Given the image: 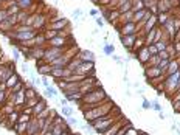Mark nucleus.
I'll use <instances>...</instances> for the list:
<instances>
[{
    "label": "nucleus",
    "mask_w": 180,
    "mask_h": 135,
    "mask_svg": "<svg viewBox=\"0 0 180 135\" xmlns=\"http://www.w3.org/2000/svg\"><path fill=\"white\" fill-rule=\"evenodd\" d=\"M107 99H110V98L106 95L104 88H102V87H98L96 90L93 88V90H90L89 93H86V95L82 96V106H90V104H101L102 101H107Z\"/></svg>",
    "instance_id": "nucleus-1"
},
{
    "label": "nucleus",
    "mask_w": 180,
    "mask_h": 135,
    "mask_svg": "<svg viewBox=\"0 0 180 135\" xmlns=\"http://www.w3.org/2000/svg\"><path fill=\"white\" fill-rule=\"evenodd\" d=\"M64 51H65V48H58V47H50V48H47V50H45V56H44V61L50 64L51 61H55V59L61 58V56L64 54Z\"/></svg>",
    "instance_id": "nucleus-2"
},
{
    "label": "nucleus",
    "mask_w": 180,
    "mask_h": 135,
    "mask_svg": "<svg viewBox=\"0 0 180 135\" xmlns=\"http://www.w3.org/2000/svg\"><path fill=\"white\" fill-rule=\"evenodd\" d=\"M144 75H146V79H157V78L163 76V72L157 65H152V67H146L144 69Z\"/></svg>",
    "instance_id": "nucleus-3"
},
{
    "label": "nucleus",
    "mask_w": 180,
    "mask_h": 135,
    "mask_svg": "<svg viewBox=\"0 0 180 135\" xmlns=\"http://www.w3.org/2000/svg\"><path fill=\"white\" fill-rule=\"evenodd\" d=\"M175 3H178V0H160V2L157 3V11L159 13H169L174 6H175Z\"/></svg>",
    "instance_id": "nucleus-4"
},
{
    "label": "nucleus",
    "mask_w": 180,
    "mask_h": 135,
    "mask_svg": "<svg viewBox=\"0 0 180 135\" xmlns=\"http://www.w3.org/2000/svg\"><path fill=\"white\" fill-rule=\"evenodd\" d=\"M120 39H121V42H123V47H124V50H132V47H134V43H135V40H137V36L135 34H127V36H120Z\"/></svg>",
    "instance_id": "nucleus-5"
},
{
    "label": "nucleus",
    "mask_w": 180,
    "mask_h": 135,
    "mask_svg": "<svg viewBox=\"0 0 180 135\" xmlns=\"http://www.w3.org/2000/svg\"><path fill=\"white\" fill-rule=\"evenodd\" d=\"M48 43H50V47H58V48H67V37H64V36H56V37H53V39H50L48 40Z\"/></svg>",
    "instance_id": "nucleus-6"
},
{
    "label": "nucleus",
    "mask_w": 180,
    "mask_h": 135,
    "mask_svg": "<svg viewBox=\"0 0 180 135\" xmlns=\"http://www.w3.org/2000/svg\"><path fill=\"white\" fill-rule=\"evenodd\" d=\"M121 36H127V34H135L137 31V24L135 22H127V24H124L121 27Z\"/></svg>",
    "instance_id": "nucleus-7"
},
{
    "label": "nucleus",
    "mask_w": 180,
    "mask_h": 135,
    "mask_svg": "<svg viewBox=\"0 0 180 135\" xmlns=\"http://www.w3.org/2000/svg\"><path fill=\"white\" fill-rule=\"evenodd\" d=\"M73 58H75V56H65V54H62L61 58H58V59H55V61H51L50 64L53 65V67H67L68 62H70Z\"/></svg>",
    "instance_id": "nucleus-8"
},
{
    "label": "nucleus",
    "mask_w": 180,
    "mask_h": 135,
    "mask_svg": "<svg viewBox=\"0 0 180 135\" xmlns=\"http://www.w3.org/2000/svg\"><path fill=\"white\" fill-rule=\"evenodd\" d=\"M78 58L82 62H95V53L93 51H89V50H81L78 53Z\"/></svg>",
    "instance_id": "nucleus-9"
},
{
    "label": "nucleus",
    "mask_w": 180,
    "mask_h": 135,
    "mask_svg": "<svg viewBox=\"0 0 180 135\" xmlns=\"http://www.w3.org/2000/svg\"><path fill=\"white\" fill-rule=\"evenodd\" d=\"M137 59L141 62V64H146V62H149V59H151V53H149V50H147V45H144V47L138 51V56H137Z\"/></svg>",
    "instance_id": "nucleus-10"
},
{
    "label": "nucleus",
    "mask_w": 180,
    "mask_h": 135,
    "mask_svg": "<svg viewBox=\"0 0 180 135\" xmlns=\"http://www.w3.org/2000/svg\"><path fill=\"white\" fill-rule=\"evenodd\" d=\"M121 118H123V117H121ZM121 118L117 121V124L113 123V124H112V126H110V127H109V129L104 132V133H102V135H117V132L120 130V127H121V126L126 123V121H124V120H121Z\"/></svg>",
    "instance_id": "nucleus-11"
},
{
    "label": "nucleus",
    "mask_w": 180,
    "mask_h": 135,
    "mask_svg": "<svg viewBox=\"0 0 180 135\" xmlns=\"http://www.w3.org/2000/svg\"><path fill=\"white\" fill-rule=\"evenodd\" d=\"M157 24H159V22H157V16H155V14H152V16L144 22V33L151 31L152 28H155V27H157Z\"/></svg>",
    "instance_id": "nucleus-12"
},
{
    "label": "nucleus",
    "mask_w": 180,
    "mask_h": 135,
    "mask_svg": "<svg viewBox=\"0 0 180 135\" xmlns=\"http://www.w3.org/2000/svg\"><path fill=\"white\" fill-rule=\"evenodd\" d=\"M68 25V22L65 19H53V24H51V30H56L61 31L62 28H65Z\"/></svg>",
    "instance_id": "nucleus-13"
},
{
    "label": "nucleus",
    "mask_w": 180,
    "mask_h": 135,
    "mask_svg": "<svg viewBox=\"0 0 180 135\" xmlns=\"http://www.w3.org/2000/svg\"><path fill=\"white\" fill-rule=\"evenodd\" d=\"M45 109H47V103H45V99H40V101L33 107V115H34V117H37V115L40 114V112H44Z\"/></svg>",
    "instance_id": "nucleus-14"
},
{
    "label": "nucleus",
    "mask_w": 180,
    "mask_h": 135,
    "mask_svg": "<svg viewBox=\"0 0 180 135\" xmlns=\"http://www.w3.org/2000/svg\"><path fill=\"white\" fill-rule=\"evenodd\" d=\"M17 82H20V76L14 73V75H13V76H11V78H10L6 82H5V87H6V88H13V87H14Z\"/></svg>",
    "instance_id": "nucleus-15"
},
{
    "label": "nucleus",
    "mask_w": 180,
    "mask_h": 135,
    "mask_svg": "<svg viewBox=\"0 0 180 135\" xmlns=\"http://www.w3.org/2000/svg\"><path fill=\"white\" fill-rule=\"evenodd\" d=\"M178 70H180V69H178L177 61H172V59H171V64H169L168 70H166V76H169V75H172V73H175V72H178Z\"/></svg>",
    "instance_id": "nucleus-16"
},
{
    "label": "nucleus",
    "mask_w": 180,
    "mask_h": 135,
    "mask_svg": "<svg viewBox=\"0 0 180 135\" xmlns=\"http://www.w3.org/2000/svg\"><path fill=\"white\" fill-rule=\"evenodd\" d=\"M169 64H171V59H160V62H159V65H157V67H159V69H160L163 73H166Z\"/></svg>",
    "instance_id": "nucleus-17"
},
{
    "label": "nucleus",
    "mask_w": 180,
    "mask_h": 135,
    "mask_svg": "<svg viewBox=\"0 0 180 135\" xmlns=\"http://www.w3.org/2000/svg\"><path fill=\"white\" fill-rule=\"evenodd\" d=\"M146 6H144V2L143 0H134V3H132V11L135 13V11H141V9H144Z\"/></svg>",
    "instance_id": "nucleus-18"
},
{
    "label": "nucleus",
    "mask_w": 180,
    "mask_h": 135,
    "mask_svg": "<svg viewBox=\"0 0 180 135\" xmlns=\"http://www.w3.org/2000/svg\"><path fill=\"white\" fill-rule=\"evenodd\" d=\"M168 19H169V13H159V16H157V22L162 27L168 22Z\"/></svg>",
    "instance_id": "nucleus-19"
},
{
    "label": "nucleus",
    "mask_w": 180,
    "mask_h": 135,
    "mask_svg": "<svg viewBox=\"0 0 180 135\" xmlns=\"http://www.w3.org/2000/svg\"><path fill=\"white\" fill-rule=\"evenodd\" d=\"M44 24H45L44 16H34V24H33V28H34V30L39 28V27H42Z\"/></svg>",
    "instance_id": "nucleus-20"
},
{
    "label": "nucleus",
    "mask_w": 180,
    "mask_h": 135,
    "mask_svg": "<svg viewBox=\"0 0 180 135\" xmlns=\"http://www.w3.org/2000/svg\"><path fill=\"white\" fill-rule=\"evenodd\" d=\"M154 45H155V47H157V50H159V51H163V50H166V48H168V45H169V43H168L165 39H162V40L155 42Z\"/></svg>",
    "instance_id": "nucleus-21"
},
{
    "label": "nucleus",
    "mask_w": 180,
    "mask_h": 135,
    "mask_svg": "<svg viewBox=\"0 0 180 135\" xmlns=\"http://www.w3.org/2000/svg\"><path fill=\"white\" fill-rule=\"evenodd\" d=\"M45 93L47 96H58V90L53 85H50V87H45Z\"/></svg>",
    "instance_id": "nucleus-22"
},
{
    "label": "nucleus",
    "mask_w": 180,
    "mask_h": 135,
    "mask_svg": "<svg viewBox=\"0 0 180 135\" xmlns=\"http://www.w3.org/2000/svg\"><path fill=\"white\" fill-rule=\"evenodd\" d=\"M19 117H20V114H17V112H13V114H10V115H8V121L14 126V123H17V121H19Z\"/></svg>",
    "instance_id": "nucleus-23"
},
{
    "label": "nucleus",
    "mask_w": 180,
    "mask_h": 135,
    "mask_svg": "<svg viewBox=\"0 0 180 135\" xmlns=\"http://www.w3.org/2000/svg\"><path fill=\"white\" fill-rule=\"evenodd\" d=\"M17 5H19L22 9H27V8L31 5V0H19V2H17Z\"/></svg>",
    "instance_id": "nucleus-24"
},
{
    "label": "nucleus",
    "mask_w": 180,
    "mask_h": 135,
    "mask_svg": "<svg viewBox=\"0 0 180 135\" xmlns=\"http://www.w3.org/2000/svg\"><path fill=\"white\" fill-rule=\"evenodd\" d=\"M62 115L65 117V118H68V117H71V114H73V110L70 109V107H67V106H62Z\"/></svg>",
    "instance_id": "nucleus-25"
},
{
    "label": "nucleus",
    "mask_w": 180,
    "mask_h": 135,
    "mask_svg": "<svg viewBox=\"0 0 180 135\" xmlns=\"http://www.w3.org/2000/svg\"><path fill=\"white\" fill-rule=\"evenodd\" d=\"M30 120H31V117H30L28 114H20L17 123H30Z\"/></svg>",
    "instance_id": "nucleus-26"
},
{
    "label": "nucleus",
    "mask_w": 180,
    "mask_h": 135,
    "mask_svg": "<svg viewBox=\"0 0 180 135\" xmlns=\"http://www.w3.org/2000/svg\"><path fill=\"white\" fill-rule=\"evenodd\" d=\"M129 126H131V123H129V121H127V123H124V124L120 127V130L117 132V135H124V133H126V130L129 129Z\"/></svg>",
    "instance_id": "nucleus-27"
},
{
    "label": "nucleus",
    "mask_w": 180,
    "mask_h": 135,
    "mask_svg": "<svg viewBox=\"0 0 180 135\" xmlns=\"http://www.w3.org/2000/svg\"><path fill=\"white\" fill-rule=\"evenodd\" d=\"M6 99H8V92L6 90H0V106H3Z\"/></svg>",
    "instance_id": "nucleus-28"
},
{
    "label": "nucleus",
    "mask_w": 180,
    "mask_h": 135,
    "mask_svg": "<svg viewBox=\"0 0 180 135\" xmlns=\"http://www.w3.org/2000/svg\"><path fill=\"white\" fill-rule=\"evenodd\" d=\"M147 50H149V53H151V56H157L159 54V50H157V47L155 45H147Z\"/></svg>",
    "instance_id": "nucleus-29"
},
{
    "label": "nucleus",
    "mask_w": 180,
    "mask_h": 135,
    "mask_svg": "<svg viewBox=\"0 0 180 135\" xmlns=\"http://www.w3.org/2000/svg\"><path fill=\"white\" fill-rule=\"evenodd\" d=\"M8 11L6 9H0V22H5V20H8Z\"/></svg>",
    "instance_id": "nucleus-30"
},
{
    "label": "nucleus",
    "mask_w": 180,
    "mask_h": 135,
    "mask_svg": "<svg viewBox=\"0 0 180 135\" xmlns=\"http://www.w3.org/2000/svg\"><path fill=\"white\" fill-rule=\"evenodd\" d=\"M104 53L106 54H113L115 53V47H113V45H106V47H104Z\"/></svg>",
    "instance_id": "nucleus-31"
},
{
    "label": "nucleus",
    "mask_w": 180,
    "mask_h": 135,
    "mask_svg": "<svg viewBox=\"0 0 180 135\" xmlns=\"http://www.w3.org/2000/svg\"><path fill=\"white\" fill-rule=\"evenodd\" d=\"M151 104H152V109H154V110H157V112H162V110H163V109H162V106H160V103H159L157 99H155V101H152Z\"/></svg>",
    "instance_id": "nucleus-32"
},
{
    "label": "nucleus",
    "mask_w": 180,
    "mask_h": 135,
    "mask_svg": "<svg viewBox=\"0 0 180 135\" xmlns=\"http://www.w3.org/2000/svg\"><path fill=\"white\" fill-rule=\"evenodd\" d=\"M50 78H51V76H42L40 81H42V84H44L45 87H50V85H51V79H50Z\"/></svg>",
    "instance_id": "nucleus-33"
},
{
    "label": "nucleus",
    "mask_w": 180,
    "mask_h": 135,
    "mask_svg": "<svg viewBox=\"0 0 180 135\" xmlns=\"http://www.w3.org/2000/svg\"><path fill=\"white\" fill-rule=\"evenodd\" d=\"M124 135H138V130H137V129H134V127H132V124H131V126H129V129L126 130V133H124Z\"/></svg>",
    "instance_id": "nucleus-34"
},
{
    "label": "nucleus",
    "mask_w": 180,
    "mask_h": 135,
    "mask_svg": "<svg viewBox=\"0 0 180 135\" xmlns=\"http://www.w3.org/2000/svg\"><path fill=\"white\" fill-rule=\"evenodd\" d=\"M71 126H79V123H78V120H76V118H73V117H68V118H65Z\"/></svg>",
    "instance_id": "nucleus-35"
},
{
    "label": "nucleus",
    "mask_w": 180,
    "mask_h": 135,
    "mask_svg": "<svg viewBox=\"0 0 180 135\" xmlns=\"http://www.w3.org/2000/svg\"><path fill=\"white\" fill-rule=\"evenodd\" d=\"M13 54H14V61H19V58H20V50L19 48H13Z\"/></svg>",
    "instance_id": "nucleus-36"
},
{
    "label": "nucleus",
    "mask_w": 180,
    "mask_h": 135,
    "mask_svg": "<svg viewBox=\"0 0 180 135\" xmlns=\"http://www.w3.org/2000/svg\"><path fill=\"white\" fill-rule=\"evenodd\" d=\"M79 17H82V11L81 9H75L73 11V19H79Z\"/></svg>",
    "instance_id": "nucleus-37"
},
{
    "label": "nucleus",
    "mask_w": 180,
    "mask_h": 135,
    "mask_svg": "<svg viewBox=\"0 0 180 135\" xmlns=\"http://www.w3.org/2000/svg\"><path fill=\"white\" fill-rule=\"evenodd\" d=\"M143 109H151L152 107V104H151V101H147V99H143V106H141Z\"/></svg>",
    "instance_id": "nucleus-38"
},
{
    "label": "nucleus",
    "mask_w": 180,
    "mask_h": 135,
    "mask_svg": "<svg viewBox=\"0 0 180 135\" xmlns=\"http://www.w3.org/2000/svg\"><path fill=\"white\" fill-rule=\"evenodd\" d=\"M95 22H96V25H98L99 28H102V27H104V20H102V19L96 17V19H95Z\"/></svg>",
    "instance_id": "nucleus-39"
},
{
    "label": "nucleus",
    "mask_w": 180,
    "mask_h": 135,
    "mask_svg": "<svg viewBox=\"0 0 180 135\" xmlns=\"http://www.w3.org/2000/svg\"><path fill=\"white\" fill-rule=\"evenodd\" d=\"M61 135H70V127H67V129H65V130H64Z\"/></svg>",
    "instance_id": "nucleus-40"
},
{
    "label": "nucleus",
    "mask_w": 180,
    "mask_h": 135,
    "mask_svg": "<svg viewBox=\"0 0 180 135\" xmlns=\"http://www.w3.org/2000/svg\"><path fill=\"white\" fill-rule=\"evenodd\" d=\"M96 14H98L96 9H92V11H90V16H96Z\"/></svg>",
    "instance_id": "nucleus-41"
},
{
    "label": "nucleus",
    "mask_w": 180,
    "mask_h": 135,
    "mask_svg": "<svg viewBox=\"0 0 180 135\" xmlns=\"http://www.w3.org/2000/svg\"><path fill=\"white\" fill-rule=\"evenodd\" d=\"M160 118H162V120H165V118H166V115L163 114V112H160Z\"/></svg>",
    "instance_id": "nucleus-42"
},
{
    "label": "nucleus",
    "mask_w": 180,
    "mask_h": 135,
    "mask_svg": "<svg viewBox=\"0 0 180 135\" xmlns=\"http://www.w3.org/2000/svg\"><path fill=\"white\" fill-rule=\"evenodd\" d=\"M93 2H95V3H98V0H93Z\"/></svg>",
    "instance_id": "nucleus-43"
}]
</instances>
